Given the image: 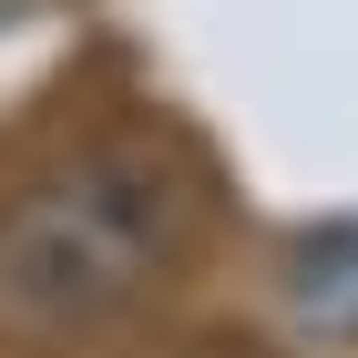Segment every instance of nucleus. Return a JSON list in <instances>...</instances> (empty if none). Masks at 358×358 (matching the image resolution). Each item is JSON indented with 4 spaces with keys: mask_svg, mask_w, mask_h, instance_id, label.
<instances>
[{
    "mask_svg": "<svg viewBox=\"0 0 358 358\" xmlns=\"http://www.w3.org/2000/svg\"><path fill=\"white\" fill-rule=\"evenodd\" d=\"M205 185L174 143L92 134L0 194V328L10 338H83L134 317L185 266Z\"/></svg>",
    "mask_w": 358,
    "mask_h": 358,
    "instance_id": "nucleus-1",
    "label": "nucleus"
},
{
    "mask_svg": "<svg viewBox=\"0 0 358 358\" xmlns=\"http://www.w3.org/2000/svg\"><path fill=\"white\" fill-rule=\"evenodd\" d=\"M276 307L307 338H358V225H307L276 266Z\"/></svg>",
    "mask_w": 358,
    "mask_h": 358,
    "instance_id": "nucleus-2",
    "label": "nucleus"
},
{
    "mask_svg": "<svg viewBox=\"0 0 358 358\" xmlns=\"http://www.w3.org/2000/svg\"><path fill=\"white\" fill-rule=\"evenodd\" d=\"M185 358H256V348H185Z\"/></svg>",
    "mask_w": 358,
    "mask_h": 358,
    "instance_id": "nucleus-3",
    "label": "nucleus"
}]
</instances>
